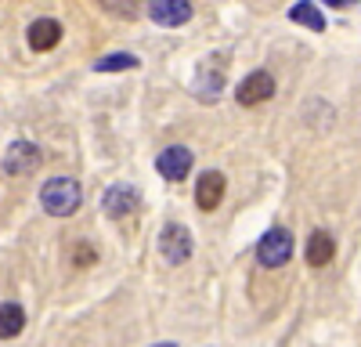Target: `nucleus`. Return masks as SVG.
<instances>
[{
    "mask_svg": "<svg viewBox=\"0 0 361 347\" xmlns=\"http://www.w3.org/2000/svg\"><path fill=\"white\" fill-rule=\"evenodd\" d=\"M83 202V188L76 178H51L40 188V207L47 217H73Z\"/></svg>",
    "mask_w": 361,
    "mask_h": 347,
    "instance_id": "nucleus-1",
    "label": "nucleus"
},
{
    "mask_svg": "<svg viewBox=\"0 0 361 347\" xmlns=\"http://www.w3.org/2000/svg\"><path fill=\"white\" fill-rule=\"evenodd\" d=\"M159 257L166 260L170 268H180V264H188L192 253H195V239H192V228L188 224H180V221H170L163 224L159 231Z\"/></svg>",
    "mask_w": 361,
    "mask_h": 347,
    "instance_id": "nucleus-2",
    "label": "nucleus"
},
{
    "mask_svg": "<svg viewBox=\"0 0 361 347\" xmlns=\"http://www.w3.org/2000/svg\"><path fill=\"white\" fill-rule=\"evenodd\" d=\"M293 231L289 228H282V224H275V228H267L264 236H260V243H257V260L264 268H282V264H289V257H293Z\"/></svg>",
    "mask_w": 361,
    "mask_h": 347,
    "instance_id": "nucleus-3",
    "label": "nucleus"
},
{
    "mask_svg": "<svg viewBox=\"0 0 361 347\" xmlns=\"http://www.w3.org/2000/svg\"><path fill=\"white\" fill-rule=\"evenodd\" d=\"M137 202H141V195H137L134 185L116 181V185H109V188L102 192V214H105L109 221H127V217L137 214Z\"/></svg>",
    "mask_w": 361,
    "mask_h": 347,
    "instance_id": "nucleus-4",
    "label": "nucleus"
},
{
    "mask_svg": "<svg viewBox=\"0 0 361 347\" xmlns=\"http://www.w3.org/2000/svg\"><path fill=\"white\" fill-rule=\"evenodd\" d=\"M275 98V76H271L267 69H253L246 73L243 80H238L235 87V102L243 105V109H253V105H264Z\"/></svg>",
    "mask_w": 361,
    "mask_h": 347,
    "instance_id": "nucleus-5",
    "label": "nucleus"
},
{
    "mask_svg": "<svg viewBox=\"0 0 361 347\" xmlns=\"http://www.w3.org/2000/svg\"><path fill=\"white\" fill-rule=\"evenodd\" d=\"M0 166H4V174H11V178H25V174H33L40 166V149L29 138H15L4 156H0Z\"/></svg>",
    "mask_w": 361,
    "mask_h": 347,
    "instance_id": "nucleus-6",
    "label": "nucleus"
},
{
    "mask_svg": "<svg viewBox=\"0 0 361 347\" xmlns=\"http://www.w3.org/2000/svg\"><path fill=\"white\" fill-rule=\"evenodd\" d=\"M192 166H195V156L188 145H170V149H163L156 156V170L163 181H185L192 174Z\"/></svg>",
    "mask_w": 361,
    "mask_h": 347,
    "instance_id": "nucleus-7",
    "label": "nucleus"
},
{
    "mask_svg": "<svg viewBox=\"0 0 361 347\" xmlns=\"http://www.w3.org/2000/svg\"><path fill=\"white\" fill-rule=\"evenodd\" d=\"M192 0H148V18L163 29H180L192 22Z\"/></svg>",
    "mask_w": 361,
    "mask_h": 347,
    "instance_id": "nucleus-8",
    "label": "nucleus"
},
{
    "mask_svg": "<svg viewBox=\"0 0 361 347\" xmlns=\"http://www.w3.org/2000/svg\"><path fill=\"white\" fill-rule=\"evenodd\" d=\"M25 44H29V51H37V54L58 47V44H62V22H58V18H37V22H29Z\"/></svg>",
    "mask_w": 361,
    "mask_h": 347,
    "instance_id": "nucleus-9",
    "label": "nucleus"
},
{
    "mask_svg": "<svg viewBox=\"0 0 361 347\" xmlns=\"http://www.w3.org/2000/svg\"><path fill=\"white\" fill-rule=\"evenodd\" d=\"M224 199V174L221 170H202L199 181H195V207L199 210H217Z\"/></svg>",
    "mask_w": 361,
    "mask_h": 347,
    "instance_id": "nucleus-10",
    "label": "nucleus"
},
{
    "mask_svg": "<svg viewBox=\"0 0 361 347\" xmlns=\"http://www.w3.org/2000/svg\"><path fill=\"white\" fill-rule=\"evenodd\" d=\"M304 257H307V264H311V268H325L329 260L336 257V243H333V236H329L325 228H314L311 236H307Z\"/></svg>",
    "mask_w": 361,
    "mask_h": 347,
    "instance_id": "nucleus-11",
    "label": "nucleus"
},
{
    "mask_svg": "<svg viewBox=\"0 0 361 347\" xmlns=\"http://www.w3.org/2000/svg\"><path fill=\"white\" fill-rule=\"evenodd\" d=\"M22 329H25V308L15 300H4L0 304V340H15L22 336Z\"/></svg>",
    "mask_w": 361,
    "mask_h": 347,
    "instance_id": "nucleus-12",
    "label": "nucleus"
},
{
    "mask_svg": "<svg viewBox=\"0 0 361 347\" xmlns=\"http://www.w3.org/2000/svg\"><path fill=\"white\" fill-rule=\"evenodd\" d=\"M289 18H293L296 25L311 29V33H325V25H329L314 0H300V4H293V8H289Z\"/></svg>",
    "mask_w": 361,
    "mask_h": 347,
    "instance_id": "nucleus-13",
    "label": "nucleus"
},
{
    "mask_svg": "<svg viewBox=\"0 0 361 347\" xmlns=\"http://www.w3.org/2000/svg\"><path fill=\"white\" fill-rule=\"evenodd\" d=\"M137 66H141L137 54L112 51V54H105V58H98V62H94V73H123V69H137Z\"/></svg>",
    "mask_w": 361,
    "mask_h": 347,
    "instance_id": "nucleus-14",
    "label": "nucleus"
},
{
    "mask_svg": "<svg viewBox=\"0 0 361 347\" xmlns=\"http://www.w3.org/2000/svg\"><path fill=\"white\" fill-rule=\"evenodd\" d=\"M98 4L109 15H116V18H134L141 11V0H98Z\"/></svg>",
    "mask_w": 361,
    "mask_h": 347,
    "instance_id": "nucleus-15",
    "label": "nucleus"
},
{
    "mask_svg": "<svg viewBox=\"0 0 361 347\" xmlns=\"http://www.w3.org/2000/svg\"><path fill=\"white\" fill-rule=\"evenodd\" d=\"M329 8H347V4H357V0H325Z\"/></svg>",
    "mask_w": 361,
    "mask_h": 347,
    "instance_id": "nucleus-16",
    "label": "nucleus"
}]
</instances>
